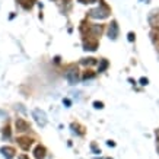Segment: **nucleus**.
<instances>
[{"label":"nucleus","instance_id":"9","mask_svg":"<svg viewBox=\"0 0 159 159\" xmlns=\"http://www.w3.org/2000/svg\"><path fill=\"white\" fill-rule=\"evenodd\" d=\"M34 158L35 159H44L45 158V148L41 145H38L34 150Z\"/></svg>","mask_w":159,"mask_h":159},{"label":"nucleus","instance_id":"19","mask_svg":"<svg viewBox=\"0 0 159 159\" xmlns=\"http://www.w3.org/2000/svg\"><path fill=\"white\" fill-rule=\"evenodd\" d=\"M63 102H64V105H70V101H69V99H64V101H63Z\"/></svg>","mask_w":159,"mask_h":159},{"label":"nucleus","instance_id":"8","mask_svg":"<svg viewBox=\"0 0 159 159\" xmlns=\"http://www.w3.org/2000/svg\"><path fill=\"white\" fill-rule=\"evenodd\" d=\"M0 152L3 153V156H5L6 159H12L15 156V149L10 148V146H3V148L0 149Z\"/></svg>","mask_w":159,"mask_h":159},{"label":"nucleus","instance_id":"13","mask_svg":"<svg viewBox=\"0 0 159 159\" xmlns=\"http://www.w3.org/2000/svg\"><path fill=\"white\" fill-rule=\"evenodd\" d=\"M95 77V73H91V72H86L83 75V80H88V79H93Z\"/></svg>","mask_w":159,"mask_h":159},{"label":"nucleus","instance_id":"7","mask_svg":"<svg viewBox=\"0 0 159 159\" xmlns=\"http://www.w3.org/2000/svg\"><path fill=\"white\" fill-rule=\"evenodd\" d=\"M32 142H34V140L29 139V137H18V145L24 150H28L29 148L32 146Z\"/></svg>","mask_w":159,"mask_h":159},{"label":"nucleus","instance_id":"16","mask_svg":"<svg viewBox=\"0 0 159 159\" xmlns=\"http://www.w3.org/2000/svg\"><path fill=\"white\" fill-rule=\"evenodd\" d=\"M93 107H95V108H102L104 104H102V102H93Z\"/></svg>","mask_w":159,"mask_h":159},{"label":"nucleus","instance_id":"18","mask_svg":"<svg viewBox=\"0 0 159 159\" xmlns=\"http://www.w3.org/2000/svg\"><path fill=\"white\" fill-rule=\"evenodd\" d=\"M80 3H93L95 0H79Z\"/></svg>","mask_w":159,"mask_h":159},{"label":"nucleus","instance_id":"17","mask_svg":"<svg viewBox=\"0 0 159 159\" xmlns=\"http://www.w3.org/2000/svg\"><path fill=\"white\" fill-rule=\"evenodd\" d=\"M129 41H134V34H133V32L129 34Z\"/></svg>","mask_w":159,"mask_h":159},{"label":"nucleus","instance_id":"2","mask_svg":"<svg viewBox=\"0 0 159 159\" xmlns=\"http://www.w3.org/2000/svg\"><path fill=\"white\" fill-rule=\"evenodd\" d=\"M32 117L35 118V121H37V124L41 125V127H44V125L47 124V116H45V112H44L43 110H34L32 111Z\"/></svg>","mask_w":159,"mask_h":159},{"label":"nucleus","instance_id":"10","mask_svg":"<svg viewBox=\"0 0 159 159\" xmlns=\"http://www.w3.org/2000/svg\"><path fill=\"white\" fill-rule=\"evenodd\" d=\"M18 3H19L25 10H28L32 7V0H18Z\"/></svg>","mask_w":159,"mask_h":159},{"label":"nucleus","instance_id":"20","mask_svg":"<svg viewBox=\"0 0 159 159\" xmlns=\"http://www.w3.org/2000/svg\"><path fill=\"white\" fill-rule=\"evenodd\" d=\"M19 159H29V158H28V156H26V155H20V156H19Z\"/></svg>","mask_w":159,"mask_h":159},{"label":"nucleus","instance_id":"22","mask_svg":"<svg viewBox=\"0 0 159 159\" xmlns=\"http://www.w3.org/2000/svg\"><path fill=\"white\" fill-rule=\"evenodd\" d=\"M158 152H159V140H158Z\"/></svg>","mask_w":159,"mask_h":159},{"label":"nucleus","instance_id":"21","mask_svg":"<svg viewBox=\"0 0 159 159\" xmlns=\"http://www.w3.org/2000/svg\"><path fill=\"white\" fill-rule=\"evenodd\" d=\"M0 116H5V112H3V111H0Z\"/></svg>","mask_w":159,"mask_h":159},{"label":"nucleus","instance_id":"12","mask_svg":"<svg viewBox=\"0 0 159 159\" xmlns=\"http://www.w3.org/2000/svg\"><path fill=\"white\" fill-rule=\"evenodd\" d=\"M9 137H10V129L6 125L3 129V139H9Z\"/></svg>","mask_w":159,"mask_h":159},{"label":"nucleus","instance_id":"11","mask_svg":"<svg viewBox=\"0 0 159 159\" xmlns=\"http://www.w3.org/2000/svg\"><path fill=\"white\" fill-rule=\"evenodd\" d=\"M107 67H108V61H107V60H102L101 64H99V70H98V72H104Z\"/></svg>","mask_w":159,"mask_h":159},{"label":"nucleus","instance_id":"5","mask_svg":"<svg viewBox=\"0 0 159 159\" xmlns=\"http://www.w3.org/2000/svg\"><path fill=\"white\" fill-rule=\"evenodd\" d=\"M83 47L85 50H91V51H95L98 48V41L95 38H91V37H88V39L83 41Z\"/></svg>","mask_w":159,"mask_h":159},{"label":"nucleus","instance_id":"4","mask_svg":"<svg viewBox=\"0 0 159 159\" xmlns=\"http://www.w3.org/2000/svg\"><path fill=\"white\" fill-rule=\"evenodd\" d=\"M15 125H16V131H19V133H25V131L31 130V125H29V123H26L24 118H18V120H16V123H15Z\"/></svg>","mask_w":159,"mask_h":159},{"label":"nucleus","instance_id":"3","mask_svg":"<svg viewBox=\"0 0 159 159\" xmlns=\"http://www.w3.org/2000/svg\"><path fill=\"white\" fill-rule=\"evenodd\" d=\"M66 79L69 80L70 85H76L77 80H79V75H77V69L76 67H70L66 72Z\"/></svg>","mask_w":159,"mask_h":159},{"label":"nucleus","instance_id":"14","mask_svg":"<svg viewBox=\"0 0 159 159\" xmlns=\"http://www.w3.org/2000/svg\"><path fill=\"white\" fill-rule=\"evenodd\" d=\"M82 63L83 64H89V66H91V64H95V58H85V60H82Z\"/></svg>","mask_w":159,"mask_h":159},{"label":"nucleus","instance_id":"1","mask_svg":"<svg viewBox=\"0 0 159 159\" xmlns=\"http://www.w3.org/2000/svg\"><path fill=\"white\" fill-rule=\"evenodd\" d=\"M89 16H91V18H93V19H105V18H108V16H110V7H108V6H105L104 3H101V6H99V7H97V9H92L91 12H89Z\"/></svg>","mask_w":159,"mask_h":159},{"label":"nucleus","instance_id":"15","mask_svg":"<svg viewBox=\"0 0 159 159\" xmlns=\"http://www.w3.org/2000/svg\"><path fill=\"white\" fill-rule=\"evenodd\" d=\"M148 83H149V80H148L146 77H142V79H140V85H143V86H145V85H148Z\"/></svg>","mask_w":159,"mask_h":159},{"label":"nucleus","instance_id":"6","mask_svg":"<svg viewBox=\"0 0 159 159\" xmlns=\"http://www.w3.org/2000/svg\"><path fill=\"white\" fill-rule=\"evenodd\" d=\"M108 37L111 39H117V37H118V25L116 20H112L108 26Z\"/></svg>","mask_w":159,"mask_h":159}]
</instances>
